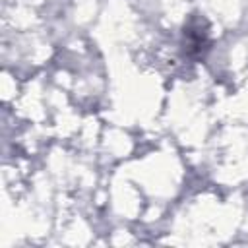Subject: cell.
<instances>
[{
    "instance_id": "1",
    "label": "cell",
    "mask_w": 248,
    "mask_h": 248,
    "mask_svg": "<svg viewBox=\"0 0 248 248\" xmlns=\"http://www.w3.org/2000/svg\"><path fill=\"white\" fill-rule=\"evenodd\" d=\"M184 39L188 52H202L207 46V31L202 29L200 21H192L190 25L184 27Z\"/></svg>"
}]
</instances>
